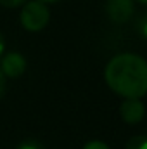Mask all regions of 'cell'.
I'll return each mask as SVG.
<instances>
[{
	"instance_id": "cell-1",
	"label": "cell",
	"mask_w": 147,
	"mask_h": 149,
	"mask_svg": "<svg viewBox=\"0 0 147 149\" xmlns=\"http://www.w3.org/2000/svg\"><path fill=\"white\" fill-rule=\"evenodd\" d=\"M106 81L112 92L126 97L147 94V63L135 54H119L106 66Z\"/></svg>"
},
{
	"instance_id": "cell-2",
	"label": "cell",
	"mask_w": 147,
	"mask_h": 149,
	"mask_svg": "<svg viewBox=\"0 0 147 149\" xmlns=\"http://www.w3.org/2000/svg\"><path fill=\"white\" fill-rule=\"evenodd\" d=\"M50 12L49 9L43 5V2H28L24 3L23 10H21V24L28 30V31H40L45 28V24L49 23Z\"/></svg>"
},
{
	"instance_id": "cell-3",
	"label": "cell",
	"mask_w": 147,
	"mask_h": 149,
	"mask_svg": "<svg viewBox=\"0 0 147 149\" xmlns=\"http://www.w3.org/2000/svg\"><path fill=\"white\" fill-rule=\"evenodd\" d=\"M106 10L112 23H126L133 14V0H107Z\"/></svg>"
},
{
	"instance_id": "cell-4",
	"label": "cell",
	"mask_w": 147,
	"mask_h": 149,
	"mask_svg": "<svg viewBox=\"0 0 147 149\" xmlns=\"http://www.w3.org/2000/svg\"><path fill=\"white\" fill-rule=\"evenodd\" d=\"M26 70V59L19 52H9L2 59V71L9 78H19Z\"/></svg>"
},
{
	"instance_id": "cell-5",
	"label": "cell",
	"mask_w": 147,
	"mask_h": 149,
	"mask_svg": "<svg viewBox=\"0 0 147 149\" xmlns=\"http://www.w3.org/2000/svg\"><path fill=\"white\" fill-rule=\"evenodd\" d=\"M119 113L126 123H139L146 114V108L137 97H126V101L119 108Z\"/></svg>"
},
{
	"instance_id": "cell-6",
	"label": "cell",
	"mask_w": 147,
	"mask_h": 149,
	"mask_svg": "<svg viewBox=\"0 0 147 149\" xmlns=\"http://www.w3.org/2000/svg\"><path fill=\"white\" fill-rule=\"evenodd\" d=\"M125 149H147V137L146 135H135L126 142Z\"/></svg>"
},
{
	"instance_id": "cell-7",
	"label": "cell",
	"mask_w": 147,
	"mask_h": 149,
	"mask_svg": "<svg viewBox=\"0 0 147 149\" xmlns=\"http://www.w3.org/2000/svg\"><path fill=\"white\" fill-rule=\"evenodd\" d=\"M83 149H109V146L106 142H102V141H90V142L85 144Z\"/></svg>"
},
{
	"instance_id": "cell-8",
	"label": "cell",
	"mask_w": 147,
	"mask_h": 149,
	"mask_svg": "<svg viewBox=\"0 0 147 149\" xmlns=\"http://www.w3.org/2000/svg\"><path fill=\"white\" fill-rule=\"evenodd\" d=\"M137 28H139V33L142 35L144 38H147V14L139 21V24H137Z\"/></svg>"
},
{
	"instance_id": "cell-9",
	"label": "cell",
	"mask_w": 147,
	"mask_h": 149,
	"mask_svg": "<svg viewBox=\"0 0 147 149\" xmlns=\"http://www.w3.org/2000/svg\"><path fill=\"white\" fill-rule=\"evenodd\" d=\"M17 149H43V148H42L38 142H35V141H26V142L19 144Z\"/></svg>"
},
{
	"instance_id": "cell-10",
	"label": "cell",
	"mask_w": 147,
	"mask_h": 149,
	"mask_svg": "<svg viewBox=\"0 0 147 149\" xmlns=\"http://www.w3.org/2000/svg\"><path fill=\"white\" fill-rule=\"evenodd\" d=\"M24 0H0V3L3 5V7H16V5H19V3H23Z\"/></svg>"
},
{
	"instance_id": "cell-11",
	"label": "cell",
	"mask_w": 147,
	"mask_h": 149,
	"mask_svg": "<svg viewBox=\"0 0 147 149\" xmlns=\"http://www.w3.org/2000/svg\"><path fill=\"white\" fill-rule=\"evenodd\" d=\"M3 90H5V74L0 70V97L3 95Z\"/></svg>"
},
{
	"instance_id": "cell-12",
	"label": "cell",
	"mask_w": 147,
	"mask_h": 149,
	"mask_svg": "<svg viewBox=\"0 0 147 149\" xmlns=\"http://www.w3.org/2000/svg\"><path fill=\"white\" fill-rule=\"evenodd\" d=\"M3 47H5V42H3V37H2V33H0V54L3 52Z\"/></svg>"
},
{
	"instance_id": "cell-13",
	"label": "cell",
	"mask_w": 147,
	"mask_h": 149,
	"mask_svg": "<svg viewBox=\"0 0 147 149\" xmlns=\"http://www.w3.org/2000/svg\"><path fill=\"white\" fill-rule=\"evenodd\" d=\"M42 2H57V0H42Z\"/></svg>"
},
{
	"instance_id": "cell-14",
	"label": "cell",
	"mask_w": 147,
	"mask_h": 149,
	"mask_svg": "<svg viewBox=\"0 0 147 149\" xmlns=\"http://www.w3.org/2000/svg\"><path fill=\"white\" fill-rule=\"evenodd\" d=\"M140 2H142V3H147V0H140Z\"/></svg>"
}]
</instances>
